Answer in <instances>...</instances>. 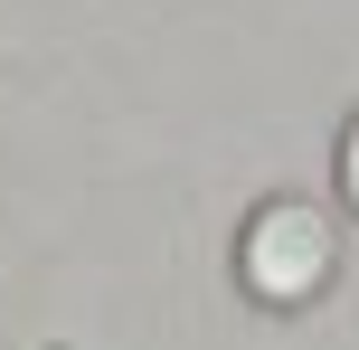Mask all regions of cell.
I'll return each instance as SVG.
<instances>
[{
  "label": "cell",
  "instance_id": "obj_1",
  "mask_svg": "<svg viewBox=\"0 0 359 350\" xmlns=\"http://www.w3.org/2000/svg\"><path fill=\"white\" fill-rule=\"evenodd\" d=\"M331 275H341V227H331L322 199H265L246 227H236V284H246L265 313L322 303Z\"/></svg>",
  "mask_w": 359,
  "mask_h": 350
},
{
  "label": "cell",
  "instance_id": "obj_2",
  "mask_svg": "<svg viewBox=\"0 0 359 350\" xmlns=\"http://www.w3.org/2000/svg\"><path fill=\"white\" fill-rule=\"evenodd\" d=\"M331 180H341V208L359 218V114L341 123V152H331Z\"/></svg>",
  "mask_w": 359,
  "mask_h": 350
}]
</instances>
